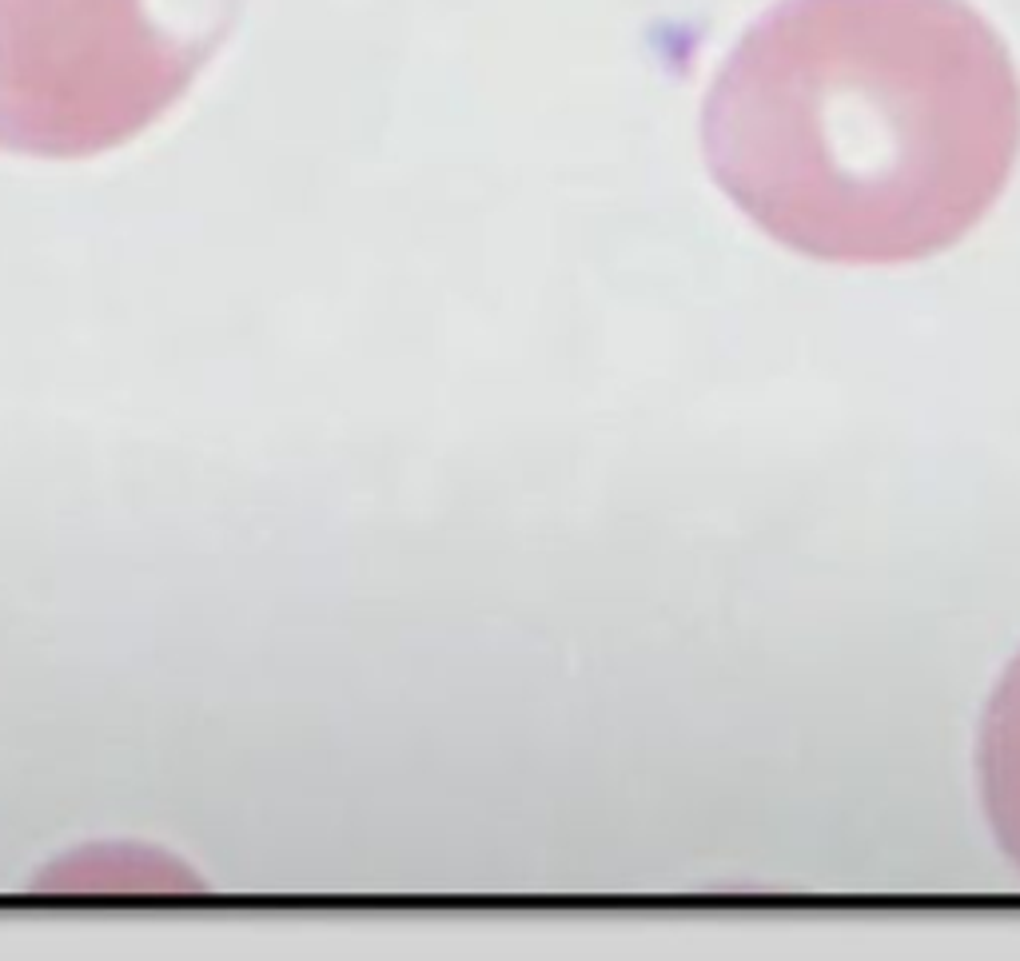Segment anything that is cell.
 I'll list each match as a JSON object with an SVG mask.
<instances>
[{
  "label": "cell",
  "instance_id": "6da1fadb",
  "mask_svg": "<svg viewBox=\"0 0 1020 961\" xmlns=\"http://www.w3.org/2000/svg\"><path fill=\"white\" fill-rule=\"evenodd\" d=\"M236 0H0V149L84 160L152 129L228 37Z\"/></svg>",
  "mask_w": 1020,
  "mask_h": 961
}]
</instances>
